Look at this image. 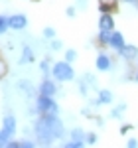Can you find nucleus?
<instances>
[{
	"label": "nucleus",
	"mask_w": 138,
	"mask_h": 148,
	"mask_svg": "<svg viewBox=\"0 0 138 148\" xmlns=\"http://www.w3.org/2000/svg\"><path fill=\"white\" fill-rule=\"evenodd\" d=\"M109 46L113 47V49H116V51H120L124 47V38H122V34L120 32H113L111 34V40H109Z\"/></svg>",
	"instance_id": "6e6552de"
},
{
	"label": "nucleus",
	"mask_w": 138,
	"mask_h": 148,
	"mask_svg": "<svg viewBox=\"0 0 138 148\" xmlns=\"http://www.w3.org/2000/svg\"><path fill=\"white\" fill-rule=\"evenodd\" d=\"M111 34H113V32H107V30H99V42H101L103 46H109Z\"/></svg>",
	"instance_id": "4468645a"
},
{
	"label": "nucleus",
	"mask_w": 138,
	"mask_h": 148,
	"mask_svg": "<svg viewBox=\"0 0 138 148\" xmlns=\"http://www.w3.org/2000/svg\"><path fill=\"white\" fill-rule=\"evenodd\" d=\"M75 59H77V51H75V49H67V51H65V61L71 63V61H75Z\"/></svg>",
	"instance_id": "aec40b11"
},
{
	"label": "nucleus",
	"mask_w": 138,
	"mask_h": 148,
	"mask_svg": "<svg viewBox=\"0 0 138 148\" xmlns=\"http://www.w3.org/2000/svg\"><path fill=\"white\" fill-rule=\"evenodd\" d=\"M124 111H126V105L122 103V105H118L116 109H113V111H111V116H113V119H120V114L124 113Z\"/></svg>",
	"instance_id": "2eb2a0df"
},
{
	"label": "nucleus",
	"mask_w": 138,
	"mask_h": 148,
	"mask_svg": "<svg viewBox=\"0 0 138 148\" xmlns=\"http://www.w3.org/2000/svg\"><path fill=\"white\" fill-rule=\"evenodd\" d=\"M128 130H130V125H124L122 128H120V132H122V134H126Z\"/></svg>",
	"instance_id": "c85d7f7f"
},
{
	"label": "nucleus",
	"mask_w": 138,
	"mask_h": 148,
	"mask_svg": "<svg viewBox=\"0 0 138 148\" xmlns=\"http://www.w3.org/2000/svg\"><path fill=\"white\" fill-rule=\"evenodd\" d=\"M118 53H120L122 59H126V61H136L138 59V47L136 46H126V44H124V47H122Z\"/></svg>",
	"instance_id": "0eeeda50"
},
{
	"label": "nucleus",
	"mask_w": 138,
	"mask_h": 148,
	"mask_svg": "<svg viewBox=\"0 0 138 148\" xmlns=\"http://www.w3.org/2000/svg\"><path fill=\"white\" fill-rule=\"evenodd\" d=\"M49 46H51V49H53V51H57V49H61V46H63V44H61L59 40H51V44H49Z\"/></svg>",
	"instance_id": "393cba45"
},
{
	"label": "nucleus",
	"mask_w": 138,
	"mask_h": 148,
	"mask_svg": "<svg viewBox=\"0 0 138 148\" xmlns=\"http://www.w3.org/2000/svg\"><path fill=\"white\" fill-rule=\"evenodd\" d=\"M113 28H115V20H113V16L105 12L103 16L99 18V30H107V32H113Z\"/></svg>",
	"instance_id": "9d476101"
},
{
	"label": "nucleus",
	"mask_w": 138,
	"mask_h": 148,
	"mask_svg": "<svg viewBox=\"0 0 138 148\" xmlns=\"http://www.w3.org/2000/svg\"><path fill=\"white\" fill-rule=\"evenodd\" d=\"M136 61H138V59H136Z\"/></svg>",
	"instance_id": "2f4dec72"
},
{
	"label": "nucleus",
	"mask_w": 138,
	"mask_h": 148,
	"mask_svg": "<svg viewBox=\"0 0 138 148\" xmlns=\"http://www.w3.org/2000/svg\"><path fill=\"white\" fill-rule=\"evenodd\" d=\"M36 111H38V114H57L59 107H57V103L53 101V97L40 95L36 99Z\"/></svg>",
	"instance_id": "7ed1b4c3"
},
{
	"label": "nucleus",
	"mask_w": 138,
	"mask_h": 148,
	"mask_svg": "<svg viewBox=\"0 0 138 148\" xmlns=\"http://www.w3.org/2000/svg\"><path fill=\"white\" fill-rule=\"evenodd\" d=\"M51 75H53L55 81H71V79H75V71H73V67H71L69 61H57V63H53Z\"/></svg>",
	"instance_id": "f03ea898"
},
{
	"label": "nucleus",
	"mask_w": 138,
	"mask_h": 148,
	"mask_svg": "<svg viewBox=\"0 0 138 148\" xmlns=\"http://www.w3.org/2000/svg\"><path fill=\"white\" fill-rule=\"evenodd\" d=\"M124 2H128V4H134V6H138V0H124Z\"/></svg>",
	"instance_id": "c756f323"
},
{
	"label": "nucleus",
	"mask_w": 138,
	"mask_h": 148,
	"mask_svg": "<svg viewBox=\"0 0 138 148\" xmlns=\"http://www.w3.org/2000/svg\"><path fill=\"white\" fill-rule=\"evenodd\" d=\"M6 30H10V26H8V18H6V16H0V36L6 34Z\"/></svg>",
	"instance_id": "f3484780"
},
{
	"label": "nucleus",
	"mask_w": 138,
	"mask_h": 148,
	"mask_svg": "<svg viewBox=\"0 0 138 148\" xmlns=\"http://www.w3.org/2000/svg\"><path fill=\"white\" fill-rule=\"evenodd\" d=\"M8 26H10L12 30H24L26 26H28V18L24 16V14H14V16H10L8 18Z\"/></svg>",
	"instance_id": "39448f33"
},
{
	"label": "nucleus",
	"mask_w": 138,
	"mask_h": 148,
	"mask_svg": "<svg viewBox=\"0 0 138 148\" xmlns=\"http://www.w3.org/2000/svg\"><path fill=\"white\" fill-rule=\"evenodd\" d=\"M36 59V53H34V49L30 46H26L22 49V57H20V63H32Z\"/></svg>",
	"instance_id": "9b49d317"
},
{
	"label": "nucleus",
	"mask_w": 138,
	"mask_h": 148,
	"mask_svg": "<svg viewBox=\"0 0 138 148\" xmlns=\"http://www.w3.org/2000/svg\"><path fill=\"white\" fill-rule=\"evenodd\" d=\"M83 144H85V140H73V138L65 142V146H71V148H81Z\"/></svg>",
	"instance_id": "412c9836"
},
{
	"label": "nucleus",
	"mask_w": 138,
	"mask_h": 148,
	"mask_svg": "<svg viewBox=\"0 0 138 148\" xmlns=\"http://www.w3.org/2000/svg\"><path fill=\"white\" fill-rule=\"evenodd\" d=\"M34 132L40 146H49L53 140L65 136V126L57 114H42L38 121H34Z\"/></svg>",
	"instance_id": "f257e3e1"
},
{
	"label": "nucleus",
	"mask_w": 138,
	"mask_h": 148,
	"mask_svg": "<svg viewBox=\"0 0 138 148\" xmlns=\"http://www.w3.org/2000/svg\"><path fill=\"white\" fill-rule=\"evenodd\" d=\"M126 144H128L130 148H134V146H138V140H136V138H130V140H128Z\"/></svg>",
	"instance_id": "a878e982"
},
{
	"label": "nucleus",
	"mask_w": 138,
	"mask_h": 148,
	"mask_svg": "<svg viewBox=\"0 0 138 148\" xmlns=\"http://www.w3.org/2000/svg\"><path fill=\"white\" fill-rule=\"evenodd\" d=\"M99 103L101 105H111L113 103V93L109 91V89H99Z\"/></svg>",
	"instance_id": "f8f14e48"
},
{
	"label": "nucleus",
	"mask_w": 138,
	"mask_h": 148,
	"mask_svg": "<svg viewBox=\"0 0 138 148\" xmlns=\"http://www.w3.org/2000/svg\"><path fill=\"white\" fill-rule=\"evenodd\" d=\"M71 138H73V140H85V132H83L81 128H73V130H71Z\"/></svg>",
	"instance_id": "a211bd4d"
},
{
	"label": "nucleus",
	"mask_w": 138,
	"mask_h": 148,
	"mask_svg": "<svg viewBox=\"0 0 138 148\" xmlns=\"http://www.w3.org/2000/svg\"><path fill=\"white\" fill-rule=\"evenodd\" d=\"M77 89H79L81 95H87V93H89V83H87L85 79H79V85H77Z\"/></svg>",
	"instance_id": "6ab92c4d"
},
{
	"label": "nucleus",
	"mask_w": 138,
	"mask_h": 148,
	"mask_svg": "<svg viewBox=\"0 0 138 148\" xmlns=\"http://www.w3.org/2000/svg\"><path fill=\"white\" fill-rule=\"evenodd\" d=\"M95 142H97V134H95V132L85 134V144H95Z\"/></svg>",
	"instance_id": "5701e85b"
},
{
	"label": "nucleus",
	"mask_w": 138,
	"mask_h": 148,
	"mask_svg": "<svg viewBox=\"0 0 138 148\" xmlns=\"http://www.w3.org/2000/svg\"><path fill=\"white\" fill-rule=\"evenodd\" d=\"M18 87H20V91H22L26 97H32V95L36 93L34 91V85H32L30 81H20V83H18Z\"/></svg>",
	"instance_id": "ddd939ff"
},
{
	"label": "nucleus",
	"mask_w": 138,
	"mask_h": 148,
	"mask_svg": "<svg viewBox=\"0 0 138 148\" xmlns=\"http://www.w3.org/2000/svg\"><path fill=\"white\" fill-rule=\"evenodd\" d=\"M75 2H77L79 8H85V6H87V0H75Z\"/></svg>",
	"instance_id": "cd10ccee"
},
{
	"label": "nucleus",
	"mask_w": 138,
	"mask_h": 148,
	"mask_svg": "<svg viewBox=\"0 0 138 148\" xmlns=\"http://www.w3.org/2000/svg\"><path fill=\"white\" fill-rule=\"evenodd\" d=\"M38 142H34V140H30V138H24V140H18V146H26V148H32L36 146Z\"/></svg>",
	"instance_id": "4be33fe9"
},
{
	"label": "nucleus",
	"mask_w": 138,
	"mask_h": 148,
	"mask_svg": "<svg viewBox=\"0 0 138 148\" xmlns=\"http://www.w3.org/2000/svg\"><path fill=\"white\" fill-rule=\"evenodd\" d=\"M53 36H55V30H53V28H46V30H44V38L53 40Z\"/></svg>",
	"instance_id": "b1692460"
},
{
	"label": "nucleus",
	"mask_w": 138,
	"mask_h": 148,
	"mask_svg": "<svg viewBox=\"0 0 138 148\" xmlns=\"http://www.w3.org/2000/svg\"><path fill=\"white\" fill-rule=\"evenodd\" d=\"M95 65H97L99 71H109V69L113 67L111 57L107 56V53H99V56H97V61H95Z\"/></svg>",
	"instance_id": "1a4fd4ad"
},
{
	"label": "nucleus",
	"mask_w": 138,
	"mask_h": 148,
	"mask_svg": "<svg viewBox=\"0 0 138 148\" xmlns=\"http://www.w3.org/2000/svg\"><path fill=\"white\" fill-rule=\"evenodd\" d=\"M57 93V85H55V81L51 79H44L42 83H40V95H49V97H53Z\"/></svg>",
	"instance_id": "423d86ee"
},
{
	"label": "nucleus",
	"mask_w": 138,
	"mask_h": 148,
	"mask_svg": "<svg viewBox=\"0 0 138 148\" xmlns=\"http://www.w3.org/2000/svg\"><path fill=\"white\" fill-rule=\"evenodd\" d=\"M16 128H18L16 119H14L12 114L4 116V121H2V130H0V140H2L4 144H8V140L16 134Z\"/></svg>",
	"instance_id": "20e7f679"
},
{
	"label": "nucleus",
	"mask_w": 138,
	"mask_h": 148,
	"mask_svg": "<svg viewBox=\"0 0 138 148\" xmlns=\"http://www.w3.org/2000/svg\"><path fill=\"white\" fill-rule=\"evenodd\" d=\"M40 71H42L46 77L49 75V73H51V67H49V57H47V59H44V61L40 63Z\"/></svg>",
	"instance_id": "dca6fc26"
},
{
	"label": "nucleus",
	"mask_w": 138,
	"mask_h": 148,
	"mask_svg": "<svg viewBox=\"0 0 138 148\" xmlns=\"http://www.w3.org/2000/svg\"><path fill=\"white\" fill-rule=\"evenodd\" d=\"M67 16H69V18L75 16V8H73V6H69V8H67Z\"/></svg>",
	"instance_id": "bb28decb"
},
{
	"label": "nucleus",
	"mask_w": 138,
	"mask_h": 148,
	"mask_svg": "<svg viewBox=\"0 0 138 148\" xmlns=\"http://www.w3.org/2000/svg\"><path fill=\"white\" fill-rule=\"evenodd\" d=\"M136 81H138V73H136Z\"/></svg>",
	"instance_id": "7c9ffc66"
}]
</instances>
